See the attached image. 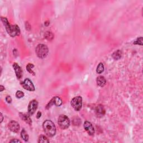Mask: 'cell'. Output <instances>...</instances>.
<instances>
[{"instance_id":"obj_1","label":"cell","mask_w":143,"mask_h":143,"mask_svg":"<svg viewBox=\"0 0 143 143\" xmlns=\"http://www.w3.org/2000/svg\"><path fill=\"white\" fill-rule=\"evenodd\" d=\"M1 20L2 24L4 25V28H5L7 33H8V34L10 36L13 37L20 35L21 31H20V29L19 26L17 25H12L10 24L9 23L8 20L6 17H1Z\"/></svg>"},{"instance_id":"obj_2","label":"cell","mask_w":143,"mask_h":143,"mask_svg":"<svg viewBox=\"0 0 143 143\" xmlns=\"http://www.w3.org/2000/svg\"><path fill=\"white\" fill-rule=\"evenodd\" d=\"M44 131L48 137H53L55 135L56 127L51 120H46L42 124Z\"/></svg>"},{"instance_id":"obj_3","label":"cell","mask_w":143,"mask_h":143,"mask_svg":"<svg viewBox=\"0 0 143 143\" xmlns=\"http://www.w3.org/2000/svg\"><path fill=\"white\" fill-rule=\"evenodd\" d=\"M35 53L38 58L44 59L48 54L49 49L48 46L43 44H38L35 49Z\"/></svg>"},{"instance_id":"obj_4","label":"cell","mask_w":143,"mask_h":143,"mask_svg":"<svg viewBox=\"0 0 143 143\" xmlns=\"http://www.w3.org/2000/svg\"><path fill=\"white\" fill-rule=\"evenodd\" d=\"M71 121L68 116L65 115H60L58 119V124L60 129L65 130L70 126Z\"/></svg>"},{"instance_id":"obj_5","label":"cell","mask_w":143,"mask_h":143,"mask_svg":"<svg viewBox=\"0 0 143 143\" xmlns=\"http://www.w3.org/2000/svg\"><path fill=\"white\" fill-rule=\"evenodd\" d=\"M72 107L75 111H79L82 106V98L80 96H77L74 97L71 101Z\"/></svg>"},{"instance_id":"obj_6","label":"cell","mask_w":143,"mask_h":143,"mask_svg":"<svg viewBox=\"0 0 143 143\" xmlns=\"http://www.w3.org/2000/svg\"><path fill=\"white\" fill-rule=\"evenodd\" d=\"M38 102L36 100H33L30 102L28 107V113L30 116L33 115L37 109Z\"/></svg>"},{"instance_id":"obj_7","label":"cell","mask_w":143,"mask_h":143,"mask_svg":"<svg viewBox=\"0 0 143 143\" xmlns=\"http://www.w3.org/2000/svg\"><path fill=\"white\" fill-rule=\"evenodd\" d=\"M22 86L24 89L29 91H34L35 87L32 81L29 78H26L23 82H22Z\"/></svg>"},{"instance_id":"obj_8","label":"cell","mask_w":143,"mask_h":143,"mask_svg":"<svg viewBox=\"0 0 143 143\" xmlns=\"http://www.w3.org/2000/svg\"><path fill=\"white\" fill-rule=\"evenodd\" d=\"M63 104L61 98L59 97H54L51 99L46 106V109H49L53 106L55 105L56 106H60Z\"/></svg>"},{"instance_id":"obj_9","label":"cell","mask_w":143,"mask_h":143,"mask_svg":"<svg viewBox=\"0 0 143 143\" xmlns=\"http://www.w3.org/2000/svg\"><path fill=\"white\" fill-rule=\"evenodd\" d=\"M8 127L10 131L15 133H18L20 128L19 123L14 120H11L10 122H9L8 124Z\"/></svg>"},{"instance_id":"obj_10","label":"cell","mask_w":143,"mask_h":143,"mask_svg":"<svg viewBox=\"0 0 143 143\" xmlns=\"http://www.w3.org/2000/svg\"><path fill=\"white\" fill-rule=\"evenodd\" d=\"M84 129L89 135L92 136L95 134V129L90 122L86 121L84 123Z\"/></svg>"},{"instance_id":"obj_11","label":"cell","mask_w":143,"mask_h":143,"mask_svg":"<svg viewBox=\"0 0 143 143\" xmlns=\"http://www.w3.org/2000/svg\"><path fill=\"white\" fill-rule=\"evenodd\" d=\"M13 68L14 69L16 75L17 79H20L22 76V70L21 67L18 64L15 63L13 64Z\"/></svg>"},{"instance_id":"obj_12","label":"cell","mask_w":143,"mask_h":143,"mask_svg":"<svg viewBox=\"0 0 143 143\" xmlns=\"http://www.w3.org/2000/svg\"><path fill=\"white\" fill-rule=\"evenodd\" d=\"M96 113L97 117H102L105 114V109L102 105H98L96 108Z\"/></svg>"},{"instance_id":"obj_13","label":"cell","mask_w":143,"mask_h":143,"mask_svg":"<svg viewBox=\"0 0 143 143\" xmlns=\"http://www.w3.org/2000/svg\"><path fill=\"white\" fill-rule=\"evenodd\" d=\"M19 115L20 118H21L22 120H24L26 123H27V124H28L30 125H32V120H31L30 117V116L29 115L28 113L26 114V113H20Z\"/></svg>"},{"instance_id":"obj_14","label":"cell","mask_w":143,"mask_h":143,"mask_svg":"<svg viewBox=\"0 0 143 143\" xmlns=\"http://www.w3.org/2000/svg\"><path fill=\"white\" fill-rule=\"evenodd\" d=\"M96 82L98 86L100 87H104L106 83V80L105 79V77L103 76H98V77L96 78Z\"/></svg>"},{"instance_id":"obj_15","label":"cell","mask_w":143,"mask_h":143,"mask_svg":"<svg viewBox=\"0 0 143 143\" xmlns=\"http://www.w3.org/2000/svg\"><path fill=\"white\" fill-rule=\"evenodd\" d=\"M122 53L121 50H117L114 51L112 54V57L115 60H118L121 58Z\"/></svg>"},{"instance_id":"obj_16","label":"cell","mask_w":143,"mask_h":143,"mask_svg":"<svg viewBox=\"0 0 143 143\" xmlns=\"http://www.w3.org/2000/svg\"><path fill=\"white\" fill-rule=\"evenodd\" d=\"M34 68V65L33 64H31V63L28 64L26 67V69L27 71H28L29 73L31 74V75L35 76V73L33 71V69Z\"/></svg>"},{"instance_id":"obj_17","label":"cell","mask_w":143,"mask_h":143,"mask_svg":"<svg viewBox=\"0 0 143 143\" xmlns=\"http://www.w3.org/2000/svg\"><path fill=\"white\" fill-rule=\"evenodd\" d=\"M44 37L47 40H48V41H51V40H52L54 39V35L53 34L51 33V31H47L45 33Z\"/></svg>"},{"instance_id":"obj_18","label":"cell","mask_w":143,"mask_h":143,"mask_svg":"<svg viewBox=\"0 0 143 143\" xmlns=\"http://www.w3.org/2000/svg\"><path fill=\"white\" fill-rule=\"evenodd\" d=\"M21 137L25 142H28L29 138V135L28 133H26V131H25V130L24 129H22L21 132Z\"/></svg>"},{"instance_id":"obj_19","label":"cell","mask_w":143,"mask_h":143,"mask_svg":"<svg viewBox=\"0 0 143 143\" xmlns=\"http://www.w3.org/2000/svg\"><path fill=\"white\" fill-rule=\"evenodd\" d=\"M38 143H49V140H48V139L46 138V136L41 135L39 136V139H38Z\"/></svg>"},{"instance_id":"obj_20","label":"cell","mask_w":143,"mask_h":143,"mask_svg":"<svg viewBox=\"0 0 143 143\" xmlns=\"http://www.w3.org/2000/svg\"><path fill=\"white\" fill-rule=\"evenodd\" d=\"M105 69L104 65L102 63H100L98 65L97 69H96V72L98 74H101L102 73L104 72Z\"/></svg>"},{"instance_id":"obj_21","label":"cell","mask_w":143,"mask_h":143,"mask_svg":"<svg viewBox=\"0 0 143 143\" xmlns=\"http://www.w3.org/2000/svg\"><path fill=\"white\" fill-rule=\"evenodd\" d=\"M134 44L143 45V37H140L138 38L137 40H135V41L134 42Z\"/></svg>"},{"instance_id":"obj_22","label":"cell","mask_w":143,"mask_h":143,"mask_svg":"<svg viewBox=\"0 0 143 143\" xmlns=\"http://www.w3.org/2000/svg\"><path fill=\"white\" fill-rule=\"evenodd\" d=\"M24 96V93L21 91H18L16 93V97L17 98H22Z\"/></svg>"},{"instance_id":"obj_23","label":"cell","mask_w":143,"mask_h":143,"mask_svg":"<svg viewBox=\"0 0 143 143\" xmlns=\"http://www.w3.org/2000/svg\"><path fill=\"white\" fill-rule=\"evenodd\" d=\"M25 25V29H26V30L30 31L31 30V25L28 22H26Z\"/></svg>"},{"instance_id":"obj_24","label":"cell","mask_w":143,"mask_h":143,"mask_svg":"<svg viewBox=\"0 0 143 143\" xmlns=\"http://www.w3.org/2000/svg\"><path fill=\"white\" fill-rule=\"evenodd\" d=\"M6 101L8 103V104H11V102H12V98H11V96H7L6 97Z\"/></svg>"},{"instance_id":"obj_25","label":"cell","mask_w":143,"mask_h":143,"mask_svg":"<svg viewBox=\"0 0 143 143\" xmlns=\"http://www.w3.org/2000/svg\"><path fill=\"white\" fill-rule=\"evenodd\" d=\"M10 143H21V142L19 140H17V139H13L12 140H11Z\"/></svg>"},{"instance_id":"obj_26","label":"cell","mask_w":143,"mask_h":143,"mask_svg":"<svg viewBox=\"0 0 143 143\" xmlns=\"http://www.w3.org/2000/svg\"><path fill=\"white\" fill-rule=\"evenodd\" d=\"M41 112H37V115H36V118H40V117H41Z\"/></svg>"},{"instance_id":"obj_27","label":"cell","mask_w":143,"mask_h":143,"mask_svg":"<svg viewBox=\"0 0 143 143\" xmlns=\"http://www.w3.org/2000/svg\"><path fill=\"white\" fill-rule=\"evenodd\" d=\"M0 87H1V89H0V91L1 92H2L3 90H4V89H5L4 88V87L3 86H2V85H1Z\"/></svg>"},{"instance_id":"obj_28","label":"cell","mask_w":143,"mask_h":143,"mask_svg":"<svg viewBox=\"0 0 143 143\" xmlns=\"http://www.w3.org/2000/svg\"><path fill=\"white\" fill-rule=\"evenodd\" d=\"M49 24H50V22L49 21H45L44 23V25L45 26H48L49 25Z\"/></svg>"},{"instance_id":"obj_29","label":"cell","mask_w":143,"mask_h":143,"mask_svg":"<svg viewBox=\"0 0 143 143\" xmlns=\"http://www.w3.org/2000/svg\"><path fill=\"white\" fill-rule=\"evenodd\" d=\"M1 122H2V121H3V115H2V113H1Z\"/></svg>"}]
</instances>
